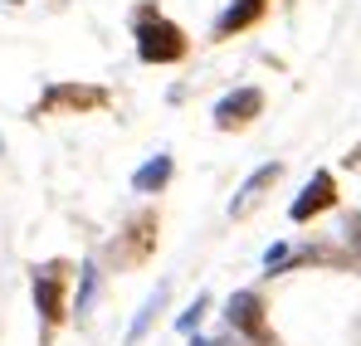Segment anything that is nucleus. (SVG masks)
<instances>
[{
  "label": "nucleus",
  "mask_w": 361,
  "mask_h": 346,
  "mask_svg": "<svg viewBox=\"0 0 361 346\" xmlns=\"http://www.w3.org/2000/svg\"><path fill=\"white\" fill-rule=\"evenodd\" d=\"M63 103H78V108H93V103H103V93L98 88H54L49 98H44V113H54Z\"/></svg>",
  "instance_id": "obj_7"
},
{
  "label": "nucleus",
  "mask_w": 361,
  "mask_h": 346,
  "mask_svg": "<svg viewBox=\"0 0 361 346\" xmlns=\"http://www.w3.org/2000/svg\"><path fill=\"white\" fill-rule=\"evenodd\" d=\"M230 327H240V332H264V312H259V297L254 292H235L230 297Z\"/></svg>",
  "instance_id": "obj_4"
},
{
  "label": "nucleus",
  "mask_w": 361,
  "mask_h": 346,
  "mask_svg": "<svg viewBox=\"0 0 361 346\" xmlns=\"http://www.w3.org/2000/svg\"><path fill=\"white\" fill-rule=\"evenodd\" d=\"M274 175H279V166H259V171L244 180V190H240V200H235V210H244V205H249V200H254V195H259V190L274 180Z\"/></svg>",
  "instance_id": "obj_8"
},
{
  "label": "nucleus",
  "mask_w": 361,
  "mask_h": 346,
  "mask_svg": "<svg viewBox=\"0 0 361 346\" xmlns=\"http://www.w3.org/2000/svg\"><path fill=\"white\" fill-rule=\"evenodd\" d=\"M200 317H205V297H195V307H190V312L180 317V332H190V327H195Z\"/></svg>",
  "instance_id": "obj_13"
},
{
  "label": "nucleus",
  "mask_w": 361,
  "mask_h": 346,
  "mask_svg": "<svg viewBox=\"0 0 361 346\" xmlns=\"http://www.w3.org/2000/svg\"><path fill=\"white\" fill-rule=\"evenodd\" d=\"M283 259H288V249H283V244H274V249L264 254V268H269V273H279V264H283Z\"/></svg>",
  "instance_id": "obj_12"
},
{
  "label": "nucleus",
  "mask_w": 361,
  "mask_h": 346,
  "mask_svg": "<svg viewBox=\"0 0 361 346\" xmlns=\"http://www.w3.org/2000/svg\"><path fill=\"white\" fill-rule=\"evenodd\" d=\"M259 15H264V0H235V5L220 15V35H235L244 25H254Z\"/></svg>",
  "instance_id": "obj_5"
},
{
  "label": "nucleus",
  "mask_w": 361,
  "mask_h": 346,
  "mask_svg": "<svg viewBox=\"0 0 361 346\" xmlns=\"http://www.w3.org/2000/svg\"><path fill=\"white\" fill-rule=\"evenodd\" d=\"M137 54L147 58V63H176L185 54V35H180L171 20H142L137 25Z\"/></svg>",
  "instance_id": "obj_1"
},
{
  "label": "nucleus",
  "mask_w": 361,
  "mask_h": 346,
  "mask_svg": "<svg viewBox=\"0 0 361 346\" xmlns=\"http://www.w3.org/2000/svg\"><path fill=\"white\" fill-rule=\"evenodd\" d=\"M161 297H166V288H157V292H152V297H147V307L137 312V322H132V332H127L132 342H142V332L152 327V317H157V307H161Z\"/></svg>",
  "instance_id": "obj_10"
},
{
  "label": "nucleus",
  "mask_w": 361,
  "mask_h": 346,
  "mask_svg": "<svg viewBox=\"0 0 361 346\" xmlns=\"http://www.w3.org/2000/svg\"><path fill=\"white\" fill-rule=\"evenodd\" d=\"M264 108V93L259 88H240V93H230V98H220V108H215V122L220 127H235V122H249V117Z\"/></svg>",
  "instance_id": "obj_2"
},
{
  "label": "nucleus",
  "mask_w": 361,
  "mask_h": 346,
  "mask_svg": "<svg viewBox=\"0 0 361 346\" xmlns=\"http://www.w3.org/2000/svg\"><path fill=\"white\" fill-rule=\"evenodd\" d=\"M322 205H332V175H327V171H317V175H312V185H307L298 200H293V220H307V215H317Z\"/></svg>",
  "instance_id": "obj_3"
},
{
  "label": "nucleus",
  "mask_w": 361,
  "mask_h": 346,
  "mask_svg": "<svg viewBox=\"0 0 361 346\" xmlns=\"http://www.w3.org/2000/svg\"><path fill=\"white\" fill-rule=\"evenodd\" d=\"M93 288H98V268H93V264H83V288H78V312H88V302H93Z\"/></svg>",
  "instance_id": "obj_11"
},
{
  "label": "nucleus",
  "mask_w": 361,
  "mask_h": 346,
  "mask_svg": "<svg viewBox=\"0 0 361 346\" xmlns=\"http://www.w3.org/2000/svg\"><path fill=\"white\" fill-rule=\"evenodd\" d=\"M166 175H171V156H157V161H147L142 171L132 175V190L152 195V190H161V185H166Z\"/></svg>",
  "instance_id": "obj_6"
},
{
  "label": "nucleus",
  "mask_w": 361,
  "mask_h": 346,
  "mask_svg": "<svg viewBox=\"0 0 361 346\" xmlns=\"http://www.w3.org/2000/svg\"><path fill=\"white\" fill-rule=\"evenodd\" d=\"M35 302L44 307V317H59V283H54L49 273H44V278L35 283Z\"/></svg>",
  "instance_id": "obj_9"
}]
</instances>
